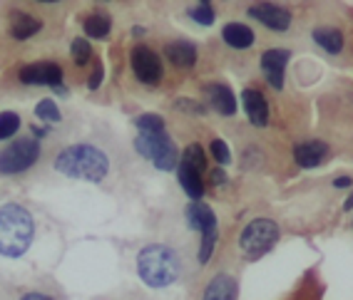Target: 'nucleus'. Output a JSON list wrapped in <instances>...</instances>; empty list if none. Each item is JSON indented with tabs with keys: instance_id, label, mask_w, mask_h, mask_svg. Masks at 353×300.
<instances>
[{
	"instance_id": "412c9836",
	"label": "nucleus",
	"mask_w": 353,
	"mask_h": 300,
	"mask_svg": "<svg viewBox=\"0 0 353 300\" xmlns=\"http://www.w3.org/2000/svg\"><path fill=\"white\" fill-rule=\"evenodd\" d=\"M110 28H112V23H110V18L105 13H97L85 20V35H90V38H97V40L108 38Z\"/></svg>"
},
{
	"instance_id": "c85d7f7f",
	"label": "nucleus",
	"mask_w": 353,
	"mask_h": 300,
	"mask_svg": "<svg viewBox=\"0 0 353 300\" xmlns=\"http://www.w3.org/2000/svg\"><path fill=\"white\" fill-rule=\"evenodd\" d=\"M212 157L216 159V162L219 164H229V147L224 142H221V139H214V142H212Z\"/></svg>"
},
{
	"instance_id": "2eb2a0df",
	"label": "nucleus",
	"mask_w": 353,
	"mask_h": 300,
	"mask_svg": "<svg viewBox=\"0 0 353 300\" xmlns=\"http://www.w3.org/2000/svg\"><path fill=\"white\" fill-rule=\"evenodd\" d=\"M204 89L209 92L212 107H214L219 114H224V117H232V114L236 112V97H234L229 87H224V85H207Z\"/></svg>"
},
{
	"instance_id": "7c9ffc66",
	"label": "nucleus",
	"mask_w": 353,
	"mask_h": 300,
	"mask_svg": "<svg viewBox=\"0 0 353 300\" xmlns=\"http://www.w3.org/2000/svg\"><path fill=\"white\" fill-rule=\"evenodd\" d=\"M102 85V67L97 65V69L92 72V77H90V82H88V87L90 89H97Z\"/></svg>"
},
{
	"instance_id": "4468645a",
	"label": "nucleus",
	"mask_w": 353,
	"mask_h": 300,
	"mask_svg": "<svg viewBox=\"0 0 353 300\" xmlns=\"http://www.w3.org/2000/svg\"><path fill=\"white\" fill-rule=\"evenodd\" d=\"M187 221H190L192 228L202 233L216 228V216L212 213V208L207 204H199V201H192L190 206H187Z\"/></svg>"
},
{
	"instance_id": "20e7f679",
	"label": "nucleus",
	"mask_w": 353,
	"mask_h": 300,
	"mask_svg": "<svg viewBox=\"0 0 353 300\" xmlns=\"http://www.w3.org/2000/svg\"><path fill=\"white\" fill-rule=\"evenodd\" d=\"M134 149L145 159H150L157 169H162V171L176 169L179 154H176L174 142H172L164 131H142V134L134 139Z\"/></svg>"
},
{
	"instance_id": "aec40b11",
	"label": "nucleus",
	"mask_w": 353,
	"mask_h": 300,
	"mask_svg": "<svg viewBox=\"0 0 353 300\" xmlns=\"http://www.w3.org/2000/svg\"><path fill=\"white\" fill-rule=\"evenodd\" d=\"M314 40L326 52H331V55L341 52V47H343V35L339 30H334V28H319V30H314Z\"/></svg>"
},
{
	"instance_id": "f03ea898",
	"label": "nucleus",
	"mask_w": 353,
	"mask_h": 300,
	"mask_svg": "<svg viewBox=\"0 0 353 300\" xmlns=\"http://www.w3.org/2000/svg\"><path fill=\"white\" fill-rule=\"evenodd\" d=\"M32 216L18 204L0 206V253L8 258H20L32 244Z\"/></svg>"
},
{
	"instance_id": "423d86ee",
	"label": "nucleus",
	"mask_w": 353,
	"mask_h": 300,
	"mask_svg": "<svg viewBox=\"0 0 353 300\" xmlns=\"http://www.w3.org/2000/svg\"><path fill=\"white\" fill-rule=\"evenodd\" d=\"M40 159V147L35 139H18L0 151V174H20L30 169Z\"/></svg>"
},
{
	"instance_id": "cd10ccee",
	"label": "nucleus",
	"mask_w": 353,
	"mask_h": 300,
	"mask_svg": "<svg viewBox=\"0 0 353 300\" xmlns=\"http://www.w3.org/2000/svg\"><path fill=\"white\" fill-rule=\"evenodd\" d=\"M137 127L142 131H164V119L157 114H145V117L137 119Z\"/></svg>"
},
{
	"instance_id": "a211bd4d",
	"label": "nucleus",
	"mask_w": 353,
	"mask_h": 300,
	"mask_svg": "<svg viewBox=\"0 0 353 300\" xmlns=\"http://www.w3.org/2000/svg\"><path fill=\"white\" fill-rule=\"evenodd\" d=\"M164 55L170 57L176 67H192L196 63V47L192 43H184V40H176L164 47Z\"/></svg>"
},
{
	"instance_id": "c756f323",
	"label": "nucleus",
	"mask_w": 353,
	"mask_h": 300,
	"mask_svg": "<svg viewBox=\"0 0 353 300\" xmlns=\"http://www.w3.org/2000/svg\"><path fill=\"white\" fill-rule=\"evenodd\" d=\"M176 107H179V109H187V112H192V114H196V117H199V114H204V105H199V102L179 100V102H176Z\"/></svg>"
},
{
	"instance_id": "7ed1b4c3",
	"label": "nucleus",
	"mask_w": 353,
	"mask_h": 300,
	"mask_svg": "<svg viewBox=\"0 0 353 300\" xmlns=\"http://www.w3.org/2000/svg\"><path fill=\"white\" fill-rule=\"evenodd\" d=\"M137 273L150 288H167L179 281L182 263L170 246H147L137 256Z\"/></svg>"
},
{
	"instance_id": "9b49d317",
	"label": "nucleus",
	"mask_w": 353,
	"mask_h": 300,
	"mask_svg": "<svg viewBox=\"0 0 353 300\" xmlns=\"http://www.w3.org/2000/svg\"><path fill=\"white\" fill-rule=\"evenodd\" d=\"M328 157V147L323 142H303L294 147V159H296L299 167L303 169H311V167H319Z\"/></svg>"
},
{
	"instance_id": "bb28decb",
	"label": "nucleus",
	"mask_w": 353,
	"mask_h": 300,
	"mask_svg": "<svg viewBox=\"0 0 353 300\" xmlns=\"http://www.w3.org/2000/svg\"><path fill=\"white\" fill-rule=\"evenodd\" d=\"M214 244H216V228H212V231H204L202 233V250H199V261L207 263L209 258H212Z\"/></svg>"
},
{
	"instance_id": "4be33fe9",
	"label": "nucleus",
	"mask_w": 353,
	"mask_h": 300,
	"mask_svg": "<svg viewBox=\"0 0 353 300\" xmlns=\"http://www.w3.org/2000/svg\"><path fill=\"white\" fill-rule=\"evenodd\" d=\"M182 162L190 164L192 169H196V171H204V167H207V159H204V151L199 144H190V147L184 149Z\"/></svg>"
},
{
	"instance_id": "5701e85b",
	"label": "nucleus",
	"mask_w": 353,
	"mask_h": 300,
	"mask_svg": "<svg viewBox=\"0 0 353 300\" xmlns=\"http://www.w3.org/2000/svg\"><path fill=\"white\" fill-rule=\"evenodd\" d=\"M20 127V117L15 112H0V139L13 137Z\"/></svg>"
},
{
	"instance_id": "f8f14e48",
	"label": "nucleus",
	"mask_w": 353,
	"mask_h": 300,
	"mask_svg": "<svg viewBox=\"0 0 353 300\" xmlns=\"http://www.w3.org/2000/svg\"><path fill=\"white\" fill-rule=\"evenodd\" d=\"M244 109L249 114V122L256 127H264L269 122V105H266L264 94L256 89H244Z\"/></svg>"
},
{
	"instance_id": "393cba45",
	"label": "nucleus",
	"mask_w": 353,
	"mask_h": 300,
	"mask_svg": "<svg viewBox=\"0 0 353 300\" xmlns=\"http://www.w3.org/2000/svg\"><path fill=\"white\" fill-rule=\"evenodd\" d=\"M70 52H72V60H75L77 65H85L90 60V55H92V50H90V43L85 38L72 40V47H70Z\"/></svg>"
},
{
	"instance_id": "ddd939ff",
	"label": "nucleus",
	"mask_w": 353,
	"mask_h": 300,
	"mask_svg": "<svg viewBox=\"0 0 353 300\" xmlns=\"http://www.w3.org/2000/svg\"><path fill=\"white\" fill-rule=\"evenodd\" d=\"M236 295H239V286L232 275H216L209 281L202 300H236Z\"/></svg>"
},
{
	"instance_id": "f704fd0d",
	"label": "nucleus",
	"mask_w": 353,
	"mask_h": 300,
	"mask_svg": "<svg viewBox=\"0 0 353 300\" xmlns=\"http://www.w3.org/2000/svg\"><path fill=\"white\" fill-rule=\"evenodd\" d=\"M32 134H35V137H45L48 131H45V129H38V127H32Z\"/></svg>"
},
{
	"instance_id": "2f4dec72",
	"label": "nucleus",
	"mask_w": 353,
	"mask_h": 300,
	"mask_svg": "<svg viewBox=\"0 0 353 300\" xmlns=\"http://www.w3.org/2000/svg\"><path fill=\"white\" fill-rule=\"evenodd\" d=\"M209 179H212V184H214V186H219V184L227 182V176H224V171H221V169H214V171H212V176H209Z\"/></svg>"
},
{
	"instance_id": "473e14b6",
	"label": "nucleus",
	"mask_w": 353,
	"mask_h": 300,
	"mask_svg": "<svg viewBox=\"0 0 353 300\" xmlns=\"http://www.w3.org/2000/svg\"><path fill=\"white\" fill-rule=\"evenodd\" d=\"M334 186H336V189H346V186H351V179H348V176H341V179H336V182H334Z\"/></svg>"
},
{
	"instance_id": "c9c22d12",
	"label": "nucleus",
	"mask_w": 353,
	"mask_h": 300,
	"mask_svg": "<svg viewBox=\"0 0 353 300\" xmlns=\"http://www.w3.org/2000/svg\"><path fill=\"white\" fill-rule=\"evenodd\" d=\"M346 208H353V194L348 196V201H346Z\"/></svg>"
},
{
	"instance_id": "72a5a7b5",
	"label": "nucleus",
	"mask_w": 353,
	"mask_h": 300,
	"mask_svg": "<svg viewBox=\"0 0 353 300\" xmlns=\"http://www.w3.org/2000/svg\"><path fill=\"white\" fill-rule=\"evenodd\" d=\"M20 300H52V298H48V295H43V293H28V295H23Z\"/></svg>"
},
{
	"instance_id": "dca6fc26",
	"label": "nucleus",
	"mask_w": 353,
	"mask_h": 300,
	"mask_svg": "<svg viewBox=\"0 0 353 300\" xmlns=\"http://www.w3.org/2000/svg\"><path fill=\"white\" fill-rule=\"evenodd\" d=\"M176 176H179V184H182V189L187 191L190 199H194V201L202 199L204 184H202V179H199V171L192 169L190 164L179 162V167H176Z\"/></svg>"
},
{
	"instance_id": "f257e3e1",
	"label": "nucleus",
	"mask_w": 353,
	"mask_h": 300,
	"mask_svg": "<svg viewBox=\"0 0 353 300\" xmlns=\"http://www.w3.org/2000/svg\"><path fill=\"white\" fill-rule=\"evenodd\" d=\"M55 169L70 179L102 182L110 171V162L92 144H75V147H68L63 154H57Z\"/></svg>"
},
{
	"instance_id": "6ab92c4d",
	"label": "nucleus",
	"mask_w": 353,
	"mask_h": 300,
	"mask_svg": "<svg viewBox=\"0 0 353 300\" xmlns=\"http://www.w3.org/2000/svg\"><path fill=\"white\" fill-rule=\"evenodd\" d=\"M40 28H43V23H40V20H35L32 15H28V13H18L13 18L10 32H13L15 40H28V38H32Z\"/></svg>"
},
{
	"instance_id": "b1692460",
	"label": "nucleus",
	"mask_w": 353,
	"mask_h": 300,
	"mask_svg": "<svg viewBox=\"0 0 353 300\" xmlns=\"http://www.w3.org/2000/svg\"><path fill=\"white\" fill-rule=\"evenodd\" d=\"M35 114H38V119H43V122H50V125L60 122V112H57V107H55V102H52V100L38 102V107H35Z\"/></svg>"
},
{
	"instance_id": "a878e982",
	"label": "nucleus",
	"mask_w": 353,
	"mask_h": 300,
	"mask_svg": "<svg viewBox=\"0 0 353 300\" xmlns=\"http://www.w3.org/2000/svg\"><path fill=\"white\" fill-rule=\"evenodd\" d=\"M190 15H192V20L202 23V25H212V23H214V10H212L209 3H199L196 8H192Z\"/></svg>"
},
{
	"instance_id": "f3484780",
	"label": "nucleus",
	"mask_w": 353,
	"mask_h": 300,
	"mask_svg": "<svg viewBox=\"0 0 353 300\" xmlns=\"http://www.w3.org/2000/svg\"><path fill=\"white\" fill-rule=\"evenodd\" d=\"M221 38H224V43H227V45L236 47V50H246V47H252V45H254L252 28L241 25V23H229V25H224V30H221Z\"/></svg>"
},
{
	"instance_id": "6e6552de",
	"label": "nucleus",
	"mask_w": 353,
	"mask_h": 300,
	"mask_svg": "<svg viewBox=\"0 0 353 300\" xmlns=\"http://www.w3.org/2000/svg\"><path fill=\"white\" fill-rule=\"evenodd\" d=\"M20 80L26 85H50L57 87L63 82V69L55 63H35L20 69Z\"/></svg>"
},
{
	"instance_id": "0eeeda50",
	"label": "nucleus",
	"mask_w": 353,
	"mask_h": 300,
	"mask_svg": "<svg viewBox=\"0 0 353 300\" xmlns=\"http://www.w3.org/2000/svg\"><path fill=\"white\" fill-rule=\"evenodd\" d=\"M132 69L137 80L145 85H157L162 80V63L150 47H137L132 52Z\"/></svg>"
},
{
	"instance_id": "9d476101",
	"label": "nucleus",
	"mask_w": 353,
	"mask_h": 300,
	"mask_svg": "<svg viewBox=\"0 0 353 300\" xmlns=\"http://www.w3.org/2000/svg\"><path fill=\"white\" fill-rule=\"evenodd\" d=\"M289 63V50H266L261 55V69H264L269 85L276 89L284 87V67Z\"/></svg>"
},
{
	"instance_id": "1a4fd4ad",
	"label": "nucleus",
	"mask_w": 353,
	"mask_h": 300,
	"mask_svg": "<svg viewBox=\"0 0 353 300\" xmlns=\"http://www.w3.org/2000/svg\"><path fill=\"white\" fill-rule=\"evenodd\" d=\"M249 15L256 18L259 23H264L266 28H272V30H286L291 25L289 10L274 6V3H256V6L249 8Z\"/></svg>"
},
{
	"instance_id": "39448f33",
	"label": "nucleus",
	"mask_w": 353,
	"mask_h": 300,
	"mask_svg": "<svg viewBox=\"0 0 353 300\" xmlns=\"http://www.w3.org/2000/svg\"><path fill=\"white\" fill-rule=\"evenodd\" d=\"M276 241H279V226L269 219H256L241 231L239 246L246 256L259 258L264 256L266 250H272Z\"/></svg>"
}]
</instances>
